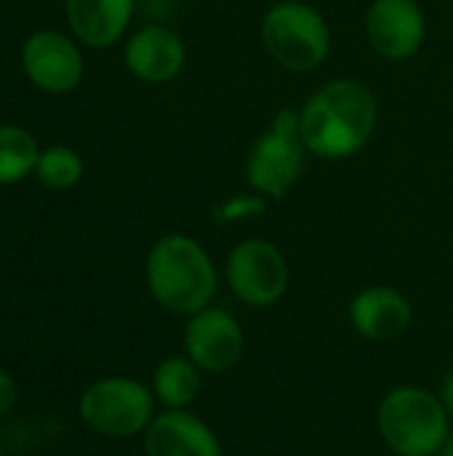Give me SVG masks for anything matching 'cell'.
<instances>
[{
    "mask_svg": "<svg viewBox=\"0 0 453 456\" xmlns=\"http://www.w3.org/2000/svg\"><path fill=\"white\" fill-rule=\"evenodd\" d=\"M438 398L443 401L446 411L453 417V374H449V377L443 379V385H441V395H438Z\"/></svg>",
    "mask_w": 453,
    "mask_h": 456,
    "instance_id": "obj_20",
    "label": "cell"
},
{
    "mask_svg": "<svg viewBox=\"0 0 453 456\" xmlns=\"http://www.w3.org/2000/svg\"><path fill=\"white\" fill-rule=\"evenodd\" d=\"M147 456H224L216 433L187 409H166L155 414L144 430Z\"/></svg>",
    "mask_w": 453,
    "mask_h": 456,
    "instance_id": "obj_11",
    "label": "cell"
},
{
    "mask_svg": "<svg viewBox=\"0 0 453 456\" xmlns=\"http://www.w3.org/2000/svg\"><path fill=\"white\" fill-rule=\"evenodd\" d=\"M350 323L363 339L392 342L411 329L414 307L409 297L392 286H368L352 297Z\"/></svg>",
    "mask_w": 453,
    "mask_h": 456,
    "instance_id": "obj_12",
    "label": "cell"
},
{
    "mask_svg": "<svg viewBox=\"0 0 453 456\" xmlns=\"http://www.w3.org/2000/svg\"><path fill=\"white\" fill-rule=\"evenodd\" d=\"M16 398H19V385H16V379H13L5 369H0V419L8 417V414L13 411Z\"/></svg>",
    "mask_w": 453,
    "mask_h": 456,
    "instance_id": "obj_19",
    "label": "cell"
},
{
    "mask_svg": "<svg viewBox=\"0 0 453 456\" xmlns=\"http://www.w3.org/2000/svg\"><path fill=\"white\" fill-rule=\"evenodd\" d=\"M299 112L307 152L326 160L358 155L371 142L379 123V102L374 91L352 77L326 83Z\"/></svg>",
    "mask_w": 453,
    "mask_h": 456,
    "instance_id": "obj_1",
    "label": "cell"
},
{
    "mask_svg": "<svg viewBox=\"0 0 453 456\" xmlns=\"http://www.w3.org/2000/svg\"><path fill=\"white\" fill-rule=\"evenodd\" d=\"M21 61L27 77L48 94H67L77 88L83 77V56L77 45L61 32H35L24 43Z\"/></svg>",
    "mask_w": 453,
    "mask_h": 456,
    "instance_id": "obj_10",
    "label": "cell"
},
{
    "mask_svg": "<svg viewBox=\"0 0 453 456\" xmlns=\"http://www.w3.org/2000/svg\"><path fill=\"white\" fill-rule=\"evenodd\" d=\"M230 291L248 307H272L288 291V262L283 251L262 238L238 243L227 256Z\"/></svg>",
    "mask_w": 453,
    "mask_h": 456,
    "instance_id": "obj_7",
    "label": "cell"
},
{
    "mask_svg": "<svg viewBox=\"0 0 453 456\" xmlns=\"http://www.w3.org/2000/svg\"><path fill=\"white\" fill-rule=\"evenodd\" d=\"M267 208V198L254 192V195H235V198H227L224 203H219L214 208V219L222 222V224H232V222H246V219H254V216H262Z\"/></svg>",
    "mask_w": 453,
    "mask_h": 456,
    "instance_id": "obj_18",
    "label": "cell"
},
{
    "mask_svg": "<svg viewBox=\"0 0 453 456\" xmlns=\"http://www.w3.org/2000/svg\"><path fill=\"white\" fill-rule=\"evenodd\" d=\"M37 142L19 126H0V184L21 182L37 168Z\"/></svg>",
    "mask_w": 453,
    "mask_h": 456,
    "instance_id": "obj_16",
    "label": "cell"
},
{
    "mask_svg": "<svg viewBox=\"0 0 453 456\" xmlns=\"http://www.w3.org/2000/svg\"><path fill=\"white\" fill-rule=\"evenodd\" d=\"M187 61V51L182 37L160 24L142 27L125 43V64L128 69L147 83H168L174 80Z\"/></svg>",
    "mask_w": 453,
    "mask_h": 456,
    "instance_id": "obj_13",
    "label": "cell"
},
{
    "mask_svg": "<svg viewBox=\"0 0 453 456\" xmlns=\"http://www.w3.org/2000/svg\"><path fill=\"white\" fill-rule=\"evenodd\" d=\"M144 278L152 299L163 310L184 318L211 307L219 286L208 251L182 232L155 240L147 254Z\"/></svg>",
    "mask_w": 453,
    "mask_h": 456,
    "instance_id": "obj_2",
    "label": "cell"
},
{
    "mask_svg": "<svg viewBox=\"0 0 453 456\" xmlns=\"http://www.w3.org/2000/svg\"><path fill=\"white\" fill-rule=\"evenodd\" d=\"M200 369L187 355H168L152 371L155 401L166 409H190L200 393Z\"/></svg>",
    "mask_w": 453,
    "mask_h": 456,
    "instance_id": "obj_15",
    "label": "cell"
},
{
    "mask_svg": "<svg viewBox=\"0 0 453 456\" xmlns=\"http://www.w3.org/2000/svg\"><path fill=\"white\" fill-rule=\"evenodd\" d=\"M366 35L379 56L403 61L425 45L427 16L417 0H374L366 11Z\"/></svg>",
    "mask_w": 453,
    "mask_h": 456,
    "instance_id": "obj_9",
    "label": "cell"
},
{
    "mask_svg": "<svg viewBox=\"0 0 453 456\" xmlns=\"http://www.w3.org/2000/svg\"><path fill=\"white\" fill-rule=\"evenodd\" d=\"M37 176L45 187L51 190H69L80 182L83 176V160L75 150L69 147H48L45 152H40L37 158Z\"/></svg>",
    "mask_w": 453,
    "mask_h": 456,
    "instance_id": "obj_17",
    "label": "cell"
},
{
    "mask_svg": "<svg viewBox=\"0 0 453 456\" xmlns=\"http://www.w3.org/2000/svg\"><path fill=\"white\" fill-rule=\"evenodd\" d=\"M435 456H453V436L449 438V444L443 446V452H441V454H435Z\"/></svg>",
    "mask_w": 453,
    "mask_h": 456,
    "instance_id": "obj_21",
    "label": "cell"
},
{
    "mask_svg": "<svg viewBox=\"0 0 453 456\" xmlns=\"http://www.w3.org/2000/svg\"><path fill=\"white\" fill-rule=\"evenodd\" d=\"M155 393L131 377H104L91 382L80 401L77 414L83 425L101 438H136L144 436L155 419Z\"/></svg>",
    "mask_w": 453,
    "mask_h": 456,
    "instance_id": "obj_5",
    "label": "cell"
},
{
    "mask_svg": "<svg viewBox=\"0 0 453 456\" xmlns=\"http://www.w3.org/2000/svg\"><path fill=\"white\" fill-rule=\"evenodd\" d=\"M304 142H302V112L286 107L275 112L270 128L254 142L246 160L248 187L264 198H283L299 182L304 168Z\"/></svg>",
    "mask_w": 453,
    "mask_h": 456,
    "instance_id": "obj_6",
    "label": "cell"
},
{
    "mask_svg": "<svg viewBox=\"0 0 453 456\" xmlns=\"http://www.w3.org/2000/svg\"><path fill=\"white\" fill-rule=\"evenodd\" d=\"M267 53L288 72H312L331 53V29L320 11L302 0L275 3L262 21Z\"/></svg>",
    "mask_w": 453,
    "mask_h": 456,
    "instance_id": "obj_4",
    "label": "cell"
},
{
    "mask_svg": "<svg viewBox=\"0 0 453 456\" xmlns=\"http://www.w3.org/2000/svg\"><path fill=\"white\" fill-rule=\"evenodd\" d=\"M246 337L227 310L206 307L187 318L184 326V355L203 374H224L243 358Z\"/></svg>",
    "mask_w": 453,
    "mask_h": 456,
    "instance_id": "obj_8",
    "label": "cell"
},
{
    "mask_svg": "<svg viewBox=\"0 0 453 456\" xmlns=\"http://www.w3.org/2000/svg\"><path fill=\"white\" fill-rule=\"evenodd\" d=\"M0 456H3V444H0Z\"/></svg>",
    "mask_w": 453,
    "mask_h": 456,
    "instance_id": "obj_22",
    "label": "cell"
},
{
    "mask_svg": "<svg viewBox=\"0 0 453 456\" xmlns=\"http://www.w3.org/2000/svg\"><path fill=\"white\" fill-rule=\"evenodd\" d=\"M133 16V0H67V19L80 43L107 48L120 40Z\"/></svg>",
    "mask_w": 453,
    "mask_h": 456,
    "instance_id": "obj_14",
    "label": "cell"
},
{
    "mask_svg": "<svg viewBox=\"0 0 453 456\" xmlns=\"http://www.w3.org/2000/svg\"><path fill=\"white\" fill-rule=\"evenodd\" d=\"M376 425L395 456H435L451 438V414L425 387L390 390L379 403Z\"/></svg>",
    "mask_w": 453,
    "mask_h": 456,
    "instance_id": "obj_3",
    "label": "cell"
}]
</instances>
